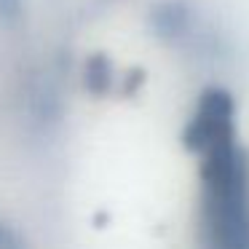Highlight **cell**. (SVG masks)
<instances>
[{
	"label": "cell",
	"instance_id": "obj_1",
	"mask_svg": "<svg viewBox=\"0 0 249 249\" xmlns=\"http://www.w3.org/2000/svg\"><path fill=\"white\" fill-rule=\"evenodd\" d=\"M0 249H24V241L8 222H0Z\"/></svg>",
	"mask_w": 249,
	"mask_h": 249
},
{
	"label": "cell",
	"instance_id": "obj_2",
	"mask_svg": "<svg viewBox=\"0 0 249 249\" xmlns=\"http://www.w3.org/2000/svg\"><path fill=\"white\" fill-rule=\"evenodd\" d=\"M22 11V0H0V19H17Z\"/></svg>",
	"mask_w": 249,
	"mask_h": 249
}]
</instances>
